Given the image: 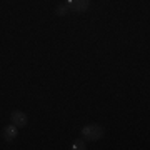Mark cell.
Wrapping results in <instances>:
<instances>
[{"label": "cell", "instance_id": "cell-1", "mask_svg": "<svg viewBox=\"0 0 150 150\" xmlns=\"http://www.w3.org/2000/svg\"><path fill=\"white\" fill-rule=\"evenodd\" d=\"M82 135H83V139L95 142V140H98L103 135V129L100 125H97V123H90V125H85L82 129Z\"/></svg>", "mask_w": 150, "mask_h": 150}, {"label": "cell", "instance_id": "cell-2", "mask_svg": "<svg viewBox=\"0 0 150 150\" xmlns=\"http://www.w3.org/2000/svg\"><path fill=\"white\" fill-rule=\"evenodd\" d=\"M65 4L72 12H85L90 5V0H67Z\"/></svg>", "mask_w": 150, "mask_h": 150}, {"label": "cell", "instance_id": "cell-3", "mask_svg": "<svg viewBox=\"0 0 150 150\" xmlns=\"http://www.w3.org/2000/svg\"><path fill=\"white\" fill-rule=\"evenodd\" d=\"M10 118H12V123H13L15 127H25V125H27V115L23 112H20V110L12 112Z\"/></svg>", "mask_w": 150, "mask_h": 150}, {"label": "cell", "instance_id": "cell-4", "mask_svg": "<svg viewBox=\"0 0 150 150\" xmlns=\"http://www.w3.org/2000/svg\"><path fill=\"white\" fill-rule=\"evenodd\" d=\"M15 137H17V127L13 125V123L4 129V139H5L7 142H13Z\"/></svg>", "mask_w": 150, "mask_h": 150}, {"label": "cell", "instance_id": "cell-5", "mask_svg": "<svg viewBox=\"0 0 150 150\" xmlns=\"http://www.w3.org/2000/svg\"><path fill=\"white\" fill-rule=\"evenodd\" d=\"M72 149H75V150H83V149H87V145H85V142H83V140H75L74 144H72Z\"/></svg>", "mask_w": 150, "mask_h": 150}, {"label": "cell", "instance_id": "cell-6", "mask_svg": "<svg viewBox=\"0 0 150 150\" xmlns=\"http://www.w3.org/2000/svg\"><path fill=\"white\" fill-rule=\"evenodd\" d=\"M67 12H69V5H67V4H62V5L57 7V15L62 17V15H65Z\"/></svg>", "mask_w": 150, "mask_h": 150}]
</instances>
